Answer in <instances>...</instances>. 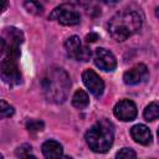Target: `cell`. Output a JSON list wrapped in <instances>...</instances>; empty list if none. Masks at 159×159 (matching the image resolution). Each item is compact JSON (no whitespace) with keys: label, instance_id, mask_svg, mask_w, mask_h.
I'll return each instance as SVG.
<instances>
[{"label":"cell","instance_id":"7402d4cb","mask_svg":"<svg viewBox=\"0 0 159 159\" xmlns=\"http://www.w3.org/2000/svg\"><path fill=\"white\" fill-rule=\"evenodd\" d=\"M97 39H98V36H97L96 34H89V35L86 36V41H87V42H93V41H96Z\"/></svg>","mask_w":159,"mask_h":159},{"label":"cell","instance_id":"6da1fadb","mask_svg":"<svg viewBox=\"0 0 159 159\" xmlns=\"http://www.w3.org/2000/svg\"><path fill=\"white\" fill-rule=\"evenodd\" d=\"M70 87V76L61 67H50L41 78L42 93L51 103H63L68 97Z\"/></svg>","mask_w":159,"mask_h":159},{"label":"cell","instance_id":"603a6c76","mask_svg":"<svg viewBox=\"0 0 159 159\" xmlns=\"http://www.w3.org/2000/svg\"><path fill=\"white\" fill-rule=\"evenodd\" d=\"M99 2H103V4H107V5H113V4H117L119 2L120 0H98Z\"/></svg>","mask_w":159,"mask_h":159},{"label":"cell","instance_id":"3957f363","mask_svg":"<svg viewBox=\"0 0 159 159\" xmlns=\"http://www.w3.org/2000/svg\"><path fill=\"white\" fill-rule=\"evenodd\" d=\"M86 143L96 153H106L114 140V125L108 119L96 122L84 135Z\"/></svg>","mask_w":159,"mask_h":159},{"label":"cell","instance_id":"4fadbf2b","mask_svg":"<svg viewBox=\"0 0 159 159\" xmlns=\"http://www.w3.org/2000/svg\"><path fill=\"white\" fill-rule=\"evenodd\" d=\"M41 152L45 158H60L63 155V148L62 145L53 139H48L43 142L41 147Z\"/></svg>","mask_w":159,"mask_h":159},{"label":"cell","instance_id":"277c9868","mask_svg":"<svg viewBox=\"0 0 159 159\" xmlns=\"http://www.w3.org/2000/svg\"><path fill=\"white\" fill-rule=\"evenodd\" d=\"M1 42V53H6L7 58L17 61L20 56V45L24 42V34L16 27H6L4 36L0 40Z\"/></svg>","mask_w":159,"mask_h":159},{"label":"cell","instance_id":"5b68a950","mask_svg":"<svg viewBox=\"0 0 159 159\" xmlns=\"http://www.w3.org/2000/svg\"><path fill=\"white\" fill-rule=\"evenodd\" d=\"M50 20L57 21L65 26H75L78 25L81 21V15L73 4H62L55 7L50 14Z\"/></svg>","mask_w":159,"mask_h":159},{"label":"cell","instance_id":"2e32d148","mask_svg":"<svg viewBox=\"0 0 159 159\" xmlns=\"http://www.w3.org/2000/svg\"><path fill=\"white\" fill-rule=\"evenodd\" d=\"M24 7L27 12H30L32 15H36V16L42 15V12H43V7L37 0H25L24 1Z\"/></svg>","mask_w":159,"mask_h":159},{"label":"cell","instance_id":"8fae6325","mask_svg":"<svg viewBox=\"0 0 159 159\" xmlns=\"http://www.w3.org/2000/svg\"><path fill=\"white\" fill-rule=\"evenodd\" d=\"M82 81L93 96L96 97L102 96L104 91V82L99 77V75H97L93 70H84L82 72Z\"/></svg>","mask_w":159,"mask_h":159},{"label":"cell","instance_id":"8992f818","mask_svg":"<svg viewBox=\"0 0 159 159\" xmlns=\"http://www.w3.org/2000/svg\"><path fill=\"white\" fill-rule=\"evenodd\" d=\"M65 50L68 57L76 61H88L91 57V50L82 43L78 36H70L65 41Z\"/></svg>","mask_w":159,"mask_h":159},{"label":"cell","instance_id":"cb8c5ba5","mask_svg":"<svg viewBox=\"0 0 159 159\" xmlns=\"http://www.w3.org/2000/svg\"><path fill=\"white\" fill-rule=\"evenodd\" d=\"M7 6V0H2V10H5Z\"/></svg>","mask_w":159,"mask_h":159},{"label":"cell","instance_id":"9c48e42d","mask_svg":"<svg viewBox=\"0 0 159 159\" xmlns=\"http://www.w3.org/2000/svg\"><path fill=\"white\" fill-rule=\"evenodd\" d=\"M148 77H149L148 67L144 63H138L124 72L123 81L128 86H134V84H139L142 82H145Z\"/></svg>","mask_w":159,"mask_h":159},{"label":"cell","instance_id":"ba28073f","mask_svg":"<svg viewBox=\"0 0 159 159\" xmlns=\"http://www.w3.org/2000/svg\"><path fill=\"white\" fill-rule=\"evenodd\" d=\"M93 62L99 70H102L104 72L114 71L117 67L116 56L109 50L103 48V47L96 48V51L93 53Z\"/></svg>","mask_w":159,"mask_h":159},{"label":"cell","instance_id":"7a4b0ae2","mask_svg":"<svg viewBox=\"0 0 159 159\" xmlns=\"http://www.w3.org/2000/svg\"><path fill=\"white\" fill-rule=\"evenodd\" d=\"M143 25V15L138 10L124 9L114 14L108 22V32L113 40L122 42L137 34Z\"/></svg>","mask_w":159,"mask_h":159},{"label":"cell","instance_id":"ac0fdd59","mask_svg":"<svg viewBox=\"0 0 159 159\" xmlns=\"http://www.w3.org/2000/svg\"><path fill=\"white\" fill-rule=\"evenodd\" d=\"M15 113V109L12 106H10L6 101L1 99L0 101V116L1 118H7V117H12Z\"/></svg>","mask_w":159,"mask_h":159},{"label":"cell","instance_id":"52a82bcc","mask_svg":"<svg viewBox=\"0 0 159 159\" xmlns=\"http://www.w3.org/2000/svg\"><path fill=\"white\" fill-rule=\"evenodd\" d=\"M0 76L4 83L7 86H17L21 83V73L17 67V63L15 60L11 58H4L0 65Z\"/></svg>","mask_w":159,"mask_h":159},{"label":"cell","instance_id":"7c38bea8","mask_svg":"<svg viewBox=\"0 0 159 159\" xmlns=\"http://www.w3.org/2000/svg\"><path fill=\"white\" fill-rule=\"evenodd\" d=\"M130 135L135 143L142 144V145H149L152 143V139H153L149 128L144 124L133 125L130 128Z\"/></svg>","mask_w":159,"mask_h":159},{"label":"cell","instance_id":"d6986e66","mask_svg":"<svg viewBox=\"0 0 159 159\" xmlns=\"http://www.w3.org/2000/svg\"><path fill=\"white\" fill-rule=\"evenodd\" d=\"M31 152H32V148L30 144H22L15 150V154L16 157H20V158H30V157L35 158V155Z\"/></svg>","mask_w":159,"mask_h":159},{"label":"cell","instance_id":"9a60e30c","mask_svg":"<svg viewBox=\"0 0 159 159\" xmlns=\"http://www.w3.org/2000/svg\"><path fill=\"white\" fill-rule=\"evenodd\" d=\"M143 117L145 120L148 122H152V120H155L159 118V104L153 102L150 104H148L143 112Z\"/></svg>","mask_w":159,"mask_h":159},{"label":"cell","instance_id":"e0dca14e","mask_svg":"<svg viewBox=\"0 0 159 159\" xmlns=\"http://www.w3.org/2000/svg\"><path fill=\"white\" fill-rule=\"evenodd\" d=\"M45 124L42 120H39V119H29L26 122V129L31 133H37V132H41L43 129Z\"/></svg>","mask_w":159,"mask_h":159},{"label":"cell","instance_id":"5bb4252c","mask_svg":"<svg viewBox=\"0 0 159 159\" xmlns=\"http://www.w3.org/2000/svg\"><path fill=\"white\" fill-rule=\"evenodd\" d=\"M89 104V98L88 94L83 91V89H77L73 96H72V106L78 108V109H83Z\"/></svg>","mask_w":159,"mask_h":159},{"label":"cell","instance_id":"30bf717a","mask_svg":"<svg viewBox=\"0 0 159 159\" xmlns=\"http://www.w3.org/2000/svg\"><path fill=\"white\" fill-rule=\"evenodd\" d=\"M113 113L118 119H120L123 122H130V120L135 119L138 111H137V106L134 104L133 101L122 99L114 106Z\"/></svg>","mask_w":159,"mask_h":159},{"label":"cell","instance_id":"d4e9b609","mask_svg":"<svg viewBox=\"0 0 159 159\" xmlns=\"http://www.w3.org/2000/svg\"><path fill=\"white\" fill-rule=\"evenodd\" d=\"M158 139H159V128H158Z\"/></svg>","mask_w":159,"mask_h":159},{"label":"cell","instance_id":"ffe728a7","mask_svg":"<svg viewBox=\"0 0 159 159\" xmlns=\"http://www.w3.org/2000/svg\"><path fill=\"white\" fill-rule=\"evenodd\" d=\"M137 153L132 148H122L117 154L116 158H135Z\"/></svg>","mask_w":159,"mask_h":159},{"label":"cell","instance_id":"44dd1931","mask_svg":"<svg viewBox=\"0 0 159 159\" xmlns=\"http://www.w3.org/2000/svg\"><path fill=\"white\" fill-rule=\"evenodd\" d=\"M91 0H71V4H76L80 6H87Z\"/></svg>","mask_w":159,"mask_h":159}]
</instances>
